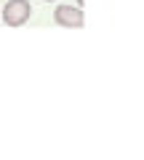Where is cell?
I'll list each match as a JSON object with an SVG mask.
<instances>
[{
  "instance_id": "3",
  "label": "cell",
  "mask_w": 144,
  "mask_h": 160,
  "mask_svg": "<svg viewBox=\"0 0 144 160\" xmlns=\"http://www.w3.org/2000/svg\"><path fill=\"white\" fill-rule=\"evenodd\" d=\"M48 3H51V0H48Z\"/></svg>"
},
{
  "instance_id": "1",
  "label": "cell",
  "mask_w": 144,
  "mask_h": 160,
  "mask_svg": "<svg viewBox=\"0 0 144 160\" xmlns=\"http://www.w3.org/2000/svg\"><path fill=\"white\" fill-rule=\"evenodd\" d=\"M29 16H32V6H29V0H8L6 8L0 11V22L8 24V27H22Z\"/></svg>"
},
{
  "instance_id": "2",
  "label": "cell",
  "mask_w": 144,
  "mask_h": 160,
  "mask_svg": "<svg viewBox=\"0 0 144 160\" xmlns=\"http://www.w3.org/2000/svg\"><path fill=\"white\" fill-rule=\"evenodd\" d=\"M53 22H56L59 27L80 29L83 27V11H80V6H67V3L56 6V11H53Z\"/></svg>"
}]
</instances>
